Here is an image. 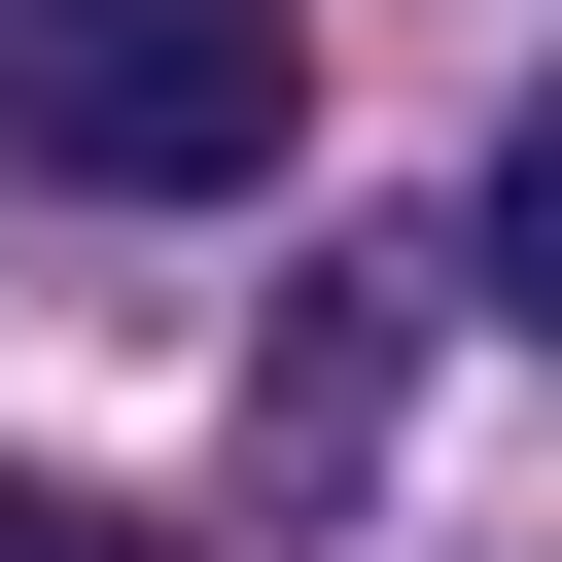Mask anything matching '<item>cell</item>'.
I'll use <instances>...</instances> for the list:
<instances>
[{
    "label": "cell",
    "instance_id": "6da1fadb",
    "mask_svg": "<svg viewBox=\"0 0 562 562\" xmlns=\"http://www.w3.org/2000/svg\"><path fill=\"white\" fill-rule=\"evenodd\" d=\"M0 140L105 211H211L281 176V0H0Z\"/></svg>",
    "mask_w": 562,
    "mask_h": 562
},
{
    "label": "cell",
    "instance_id": "7a4b0ae2",
    "mask_svg": "<svg viewBox=\"0 0 562 562\" xmlns=\"http://www.w3.org/2000/svg\"><path fill=\"white\" fill-rule=\"evenodd\" d=\"M492 281L562 316V70H527V140H492Z\"/></svg>",
    "mask_w": 562,
    "mask_h": 562
},
{
    "label": "cell",
    "instance_id": "3957f363",
    "mask_svg": "<svg viewBox=\"0 0 562 562\" xmlns=\"http://www.w3.org/2000/svg\"><path fill=\"white\" fill-rule=\"evenodd\" d=\"M0 562H176V527H105V492H0Z\"/></svg>",
    "mask_w": 562,
    "mask_h": 562
}]
</instances>
